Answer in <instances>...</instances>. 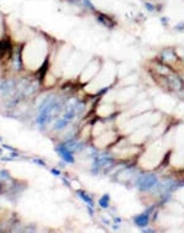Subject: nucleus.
<instances>
[{
	"mask_svg": "<svg viewBox=\"0 0 184 233\" xmlns=\"http://www.w3.org/2000/svg\"><path fill=\"white\" fill-rule=\"evenodd\" d=\"M157 183H158L157 178L153 174H144L138 179L136 185L141 191H146V190L152 189Z\"/></svg>",
	"mask_w": 184,
	"mask_h": 233,
	"instance_id": "f257e3e1",
	"label": "nucleus"
},
{
	"mask_svg": "<svg viewBox=\"0 0 184 233\" xmlns=\"http://www.w3.org/2000/svg\"><path fill=\"white\" fill-rule=\"evenodd\" d=\"M65 148H68L70 152H81L85 148V143L81 141H75V140H66L64 143H61Z\"/></svg>",
	"mask_w": 184,
	"mask_h": 233,
	"instance_id": "f03ea898",
	"label": "nucleus"
},
{
	"mask_svg": "<svg viewBox=\"0 0 184 233\" xmlns=\"http://www.w3.org/2000/svg\"><path fill=\"white\" fill-rule=\"evenodd\" d=\"M56 153H58L61 159L65 162V163H75V158L73 155V152H70L68 148H65L63 144H60L59 147H56Z\"/></svg>",
	"mask_w": 184,
	"mask_h": 233,
	"instance_id": "7ed1b4c3",
	"label": "nucleus"
},
{
	"mask_svg": "<svg viewBox=\"0 0 184 233\" xmlns=\"http://www.w3.org/2000/svg\"><path fill=\"white\" fill-rule=\"evenodd\" d=\"M111 164H113V159L107 157L106 154L98 155L96 158V161L93 162V169H101V168H107Z\"/></svg>",
	"mask_w": 184,
	"mask_h": 233,
	"instance_id": "20e7f679",
	"label": "nucleus"
},
{
	"mask_svg": "<svg viewBox=\"0 0 184 233\" xmlns=\"http://www.w3.org/2000/svg\"><path fill=\"white\" fill-rule=\"evenodd\" d=\"M135 223H136L139 227H145V226H147V223H148V215H147V213L139 215L138 217H135Z\"/></svg>",
	"mask_w": 184,
	"mask_h": 233,
	"instance_id": "39448f33",
	"label": "nucleus"
},
{
	"mask_svg": "<svg viewBox=\"0 0 184 233\" xmlns=\"http://www.w3.org/2000/svg\"><path fill=\"white\" fill-rule=\"evenodd\" d=\"M69 122H70V120H68V119H65L64 116H61L60 119H58L55 121V123H54V129H63V128H65L69 125Z\"/></svg>",
	"mask_w": 184,
	"mask_h": 233,
	"instance_id": "423d86ee",
	"label": "nucleus"
},
{
	"mask_svg": "<svg viewBox=\"0 0 184 233\" xmlns=\"http://www.w3.org/2000/svg\"><path fill=\"white\" fill-rule=\"evenodd\" d=\"M37 89H38V83L34 81V83H30L27 86H26V89L22 93H24L25 96H30V95H32L34 91H37Z\"/></svg>",
	"mask_w": 184,
	"mask_h": 233,
	"instance_id": "0eeeda50",
	"label": "nucleus"
},
{
	"mask_svg": "<svg viewBox=\"0 0 184 233\" xmlns=\"http://www.w3.org/2000/svg\"><path fill=\"white\" fill-rule=\"evenodd\" d=\"M77 196L81 198L82 201L84 202H86L87 205H90V206H92L93 205V201H92V198L87 195V194L85 192V191H81V190H77Z\"/></svg>",
	"mask_w": 184,
	"mask_h": 233,
	"instance_id": "6e6552de",
	"label": "nucleus"
},
{
	"mask_svg": "<svg viewBox=\"0 0 184 233\" xmlns=\"http://www.w3.org/2000/svg\"><path fill=\"white\" fill-rule=\"evenodd\" d=\"M98 204L99 206L102 207V209H108V205H109V195H103L102 197L99 198V201H98Z\"/></svg>",
	"mask_w": 184,
	"mask_h": 233,
	"instance_id": "1a4fd4ad",
	"label": "nucleus"
},
{
	"mask_svg": "<svg viewBox=\"0 0 184 233\" xmlns=\"http://www.w3.org/2000/svg\"><path fill=\"white\" fill-rule=\"evenodd\" d=\"M97 19H98V21H101V22H102L104 26H107V27H112V26H113L112 21L109 20V19H107V17L104 16V15H99Z\"/></svg>",
	"mask_w": 184,
	"mask_h": 233,
	"instance_id": "9d476101",
	"label": "nucleus"
},
{
	"mask_svg": "<svg viewBox=\"0 0 184 233\" xmlns=\"http://www.w3.org/2000/svg\"><path fill=\"white\" fill-rule=\"evenodd\" d=\"M7 49H9V43L6 41L0 42V56H3Z\"/></svg>",
	"mask_w": 184,
	"mask_h": 233,
	"instance_id": "9b49d317",
	"label": "nucleus"
},
{
	"mask_svg": "<svg viewBox=\"0 0 184 233\" xmlns=\"http://www.w3.org/2000/svg\"><path fill=\"white\" fill-rule=\"evenodd\" d=\"M12 66H14L15 69H20V59H19V54L15 56L14 58V63H12Z\"/></svg>",
	"mask_w": 184,
	"mask_h": 233,
	"instance_id": "f8f14e48",
	"label": "nucleus"
},
{
	"mask_svg": "<svg viewBox=\"0 0 184 233\" xmlns=\"http://www.w3.org/2000/svg\"><path fill=\"white\" fill-rule=\"evenodd\" d=\"M50 173H52L53 175H55V176H60V175H61V171L58 170V169H50Z\"/></svg>",
	"mask_w": 184,
	"mask_h": 233,
	"instance_id": "ddd939ff",
	"label": "nucleus"
},
{
	"mask_svg": "<svg viewBox=\"0 0 184 233\" xmlns=\"http://www.w3.org/2000/svg\"><path fill=\"white\" fill-rule=\"evenodd\" d=\"M32 162H33V163H36V164H38V165L46 167V163H44V162H42V161H39V159H33Z\"/></svg>",
	"mask_w": 184,
	"mask_h": 233,
	"instance_id": "4468645a",
	"label": "nucleus"
},
{
	"mask_svg": "<svg viewBox=\"0 0 184 233\" xmlns=\"http://www.w3.org/2000/svg\"><path fill=\"white\" fill-rule=\"evenodd\" d=\"M146 7H147L150 11H153V6H152V5H150V4H148V3L146 4Z\"/></svg>",
	"mask_w": 184,
	"mask_h": 233,
	"instance_id": "2eb2a0df",
	"label": "nucleus"
},
{
	"mask_svg": "<svg viewBox=\"0 0 184 233\" xmlns=\"http://www.w3.org/2000/svg\"><path fill=\"white\" fill-rule=\"evenodd\" d=\"M0 154H1V149H0Z\"/></svg>",
	"mask_w": 184,
	"mask_h": 233,
	"instance_id": "dca6fc26",
	"label": "nucleus"
}]
</instances>
